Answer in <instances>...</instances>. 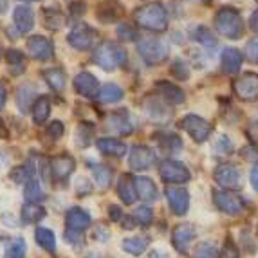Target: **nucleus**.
<instances>
[{"label": "nucleus", "instance_id": "obj_1", "mask_svg": "<svg viewBox=\"0 0 258 258\" xmlns=\"http://www.w3.org/2000/svg\"><path fill=\"white\" fill-rule=\"evenodd\" d=\"M138 26L143 29L155 31V33H163L168 27V13L163 4L159 2H150L145 4L143 8H139L134 15Z\"/></svg>", "mask_w": 258, "mask_h": 258}, {"label": "nucleus", "instance_id": "obj_2", "mask_svg": "<svg viewBox=\"0 0 258 258\" xmlns=\"http://www.w3.org/2000/svg\"><path fill=\"white\" fill-rule=\"evenodd\" d=\"M92 60H94V63L98 65V67L112 73V71H116L125 65L126 52H125V49L121 47V45H117V43L103 42L96 47L94 54H92Z\"/></svg>", "mask_w": 258, "mask_h": 258}, {"label": "nucleus", "instance_id": "obj_3", "mask_svg": "<svg viewBox=\"0 0 258 258\" xmlns=\"http://www.w3.org/2000/svg\"><path fill=\"white\" fill-rule=\"evenodd\" d=\"M138 52L148 65L163 63L170 54V45L159 36H143L138 40Z\"/></svg>", "mask_w": 258, "mask_h": 258}, {"label": "nucleus", "instance_id": "obj_4", "mask_svg": "<svg viewBox=\"0 0 258 258\" xmlns=\"http://www.w3.org/2000/svg\"><path fill=\"white\" fill-rule=\"evenodd\" d=\"M215 29L219 35L229 40H238L244 35V22L237 9L222 8L215 17Z\"/></svg>", "mask_w": 258, "mask_h": 258}, {"label": "nucleus", "instance_id": "obj_5", "mask_svg": "<svg viewBox=\"0 0 258 258\" xmlns=\"http://www.w3.org/2000/svg\"><path fill=\"white\" fill-rule=\"evenodd\" d=\"M159 173L161 179L164 182H170V184H182V182L189 181V170L179 161L173 159H164L159 164Z\"/></svg>", "mask_w": 258, "mask_h": 258}, {"label": "nucleus", "instance_id": "obj_6", "mask_svg": "<svg viewBox=\"0 0 258 258\" xmlns=\"http://www.w3.org/2000/svg\"><path fill=\"white\" fill-rule=\"evenodd\" d=\"M181 126L189 134V138L197 143L206 141L211 134V125L204 117L197 116V114H188V116L182 117Z\"/></svg>", "mask_w": 258, "mask_h": 258}, {"label": "nucleus", "instance_id": "obj_7", "mask_svg": "<svg viewBox=\"0 0 258 258\" xmlns=\"http://www.w3.org/2000/svg\"><path fill=\"white\" fill-rule=\"evenodd\" d=\"M27 52L33 60L49 61L54 56V47H52L51 40H47L42 35H33L27 40Z\"/></svg>", "mask_w": 258, "mask_h": 258}, {"label": "nucleus", "instance_id": "obj_8", "mask_svg": "<svg viewBox=\"0 0 258 258\" xmlns=\"http://www.w3.org/2000/svg\"><path fill=\"white\" fill-rule=\"evenodd\" d=\"M235 94L244 101H256L258 99V74L245 73L233 83Z\"/></svg>", "mask_w": 258, "mask_h": 258}, {"label": "nucleus", "instance_id": "obj_9", "mask_svg": "<svg viewBox=\"0 0 258 258\" xmlns=\"http://www.w3.org/2000/svg\"><path fill=\"white\" fill-rule=\"evenodd\" d=\"M67 42L73 45L78 51H87V49L92 47V43L96 42V31L91 26H85V24H80L76 26L67 36Z\"/></svg>", "mask_w": 258, "mask_h": 258}, {"label": "nucleus", "instance_id": "obj_10", "mask_svg": "<svg viewBox=\"0 0 258 258\" xmlns=\"http://www.w3.org/2000/svg\"><path fill=\"white\" fill-rule=\"evenodd\" d=\"M215 181L219 182L220 186H224V188L237 189L242 181L240 168H238L237 164H231V163L220 164V166H217V170H215Z\"/></svg>", "mask_w": 258, "mask_h": 258}, {"label": "nucleus", "instance_id": "obj_11", "mask_svg": "<svg viewBox=\"0 0 258 258\" xmlns=\"http://www.w3.org/2000/svg\"><path fill=\"white\" fill-rule=\"evenodd\" d=\"M154 163H155V154L148 147L138 145V147H134L132 150H130L128 166L132 168V170H136V172L148 170Z\"/></svg>", "mask_w": 258, "mask_h": 258}, {"label": "nucleus", "instance_id": "obj_12", "mask_svg": "<svg viewBox=\"0 0 258 258\" xmlns=\"http://www.w3.org/2000/svg\"><path fill=\"white\" fill-rule=\"evenodd\" d=\"M213 201H215L217 208L228 215H238L244 210V203L238 195L231 194V191H215L213 194Z\"/></svg>", "mask_w": 258, "mask_h": 258}, {"label": "nucleus", "instance_id": "obj_13", "mask_svg": "<svg viewBox=\"0 0 258 258\" xmlns=\"http://www.w3.org/2000/svg\"><path fill=\"white\" fill-rule=\"evenodd\" d=\"M164 194H166V199H168V203H170V208H172L173 213L179 217L186 215V211H188V208H189L188 191H186L184 188H173V186H170V188H166Z\"/></svg>", "mask_w": 258, "mask_h": 258}, {"label": "nucleus", "instance_id": "obj_14", "mask_svg": "<svg viewBox=\"0 0 258 258\" xmlns=\"http://www.w3.org/2000/svg\"><path fill=\"white\" fill-rule=\"evenodd\" d=\"M65 224H67V229L71 231L83 233L89 226H91V213L85 211L83 208H71L65 215Z\"/></svg>", "mask_w": 258, "mask_h": 258}, {"label": "nucleus", "instance_id": "obj_15", "mask_svg": "<svg viewBox=\"0 0 258 258\" xmlns=\"http://www.w3.org/2000/svg\"><path fill=\"white\" fill-rule=\"evenodd\" d=\"M74 89H76L78 94L85 96V98H94L99 92V82L94 74L83 71L74 78Z\"/></svg>", "mask_w": 258, "mask_h": 258}, {"label": "nucleus", "instance_id": "obj_16", "mask_svg": "<svg viewBox=\"0 0 258 258\" xmlns=\"http://www.w3.org/2000/svg\"><path fill=\"white\" fill-rule=\"evenodd\" d=\"M195 238V229L191 224H179L172 231V244L179 253L184 254L188 251L189 242Z\"/></svg>", "mask_w": 258, "mask_h": 258}, {"label": "nucleus", "instance_id": "obj_17", "mask_svg": "<svg viewBox=\"0 0 258 258\" xmlns=\"http://www.w3.org/2000/svg\"><path fill=\"white\" fill-rule=\"evenodd\" d=\"M13 24L17 26L18 35L29 33L35 27V13L27 6H18L13 11Z\"/></svg>", "mask_w": 258, "mask_h": 258}, {"label": "nucleus", "instance_id": "obj_18", "mask_svg": "<svg viewBox=\"0 0 258 258\" xmlns=\"http://www.w3.org/2000/svg\"><path fill=\"white\" fill-rule=\"evenodd\" d=\"M242 61H244L242 52L233 47L224 49L222 56H220V67L226 74H237L242 67Z\"/></svg>", "mask_w": 258, "mask_h": 258}, {"label": "nucleus", "instance_id": "obj_19", "mask_svg": "<svg viewBox=\"0 0 258 258\" xmlns=\"http://www.w3.org/2000/svg\"><path fill=\"white\" fill-rule=\"evenodd\" d=\"M143 108H145V112L148 114V117H150L152 121H155V123H166V121L170 119V108H168L161 99L148 98L147 101H145V105H143Z\"/></svg>", "mask_w": 258, "mask_h": 258}, {"label": "nucleus", "instance_id": "obj_20", "mask_svg": "<svg viewBox=\"0 0 258 258\" xmlns=\"http://www.w3.org/2000/svg\"><path fill=\"white\" fill-rule=\"evenodd\" d=\"M134 188H136V195L143 199L145 203H154L157 199V188H155V182L150 177H136Z\"/></svg>", "mask_w": 258, "mask_h": 258}, {"label": "nucleus", "instance_id": "obj_21", "mask_svg": "<svg viewBox=\"0 0 258 258\" xmlns=\"http://www.w3.org/2000/svg\"><path fill=\"white\" fill-rule=\"evenodd\" d=\"M107 126L110 130H114L116 134L119 136H130L134 132V125L130 117L126 116L125 110H119V112H114L107 121Z\"/></svg>", "mask_w": 258, "mask_h": 258}, {"label": "nucleus", "instance_id": "obj_22", "mask_svg": "<svg viewBox=\"0 0 258 258\" xmlns=\"http://www.w3.org/2000/svg\"><path fill=\"white\" fill-rule=\"evenodd\" d=\"M74 168H76L74 159H71V157H56L51 163V173L56 181L63 182L71 177V173L74 172Z\"/></svg>", "mask_w": 258, "mask_h": 258}, {"label": "nucleus", "instance_id": "obj_23", "mask_svg": "<svg viewBox=\"0 0 258 258\" xmlns=\"http://www.w3.org/2000/svg\"><path fill=\"white\" fill-rule=\"evenodd\" d=\"M96 147L101 154L112 155V157H123L126 154V145L116 138H101L96 141Z\"/></svg>", "mask_w": 258, "mask_h": 258}, {"label": "nucleus", "instance_id": "obj_24", "mask_svg": "<svg viewBox=\"0 0 258 258\" xmlns=\"http://www.w3.org/2000/svg\"><path fill=\"white\" fill-rule=\"evenodd\" d=\"M116 188H117V195H119V199L125 204H134V203H136L138 195H136V188H134V179L128 175V173H123V175H119Z\"/></svg>", "mask_w": 258, "mask_h": 258}, {"label": "nucleus", "instance_id": "obj_25", "mask_svg": "<svg viewBox=\"0 0 258 258\" xmlns=\"http://www.w3.org/2000/svg\"><path fill=\"white\" fill-rule=\"evenodd\" d=\"M155 87H157V92H159L161 98H163L164 101H168V103L181 105L182 101H184V92H182L179 87L173 85V83L159 82Z\"/></svg>", "mask_w": 258, "mask_h": 258}, {"label": "nucleus", "instance_id": "obj_26", "mask_svg": "<svg viewBox=\"0 0 258 258\" xmlns=\"http://www.w3.org/2000/svg\"><path fill=\"white\" fill-rule=\"evenodd\" d=\"M123 15V8H121L119 2L116 0H107L98 8V18L105 24H110V22H116L117 18Z\"/></svg>", "mask_w": 258, "mask_h": 258}, {"label": "nucleus", "instance_id": "obj_27", "mask_svg": "<svg viewBox=\"0 0 258 258\" xmlns=\"http://www.w3.org/2000/svg\"><path fill=\"white\" fill-rule=\"evenodd\" d=\"M31 114H33V121L36 125H43L47 121V117L51 116V101H49L47 96H40L33 101Z\"/></svg>", "mask_w": 258, "mask_h": 258}, {"label": "nucleus", "instance_id": "obj_28", "mask_svg": "<svg viewBox=\"0 0 258 258\" xmlns=\"http://www.w3.org/2000/svg\"><path fill=\"white\" fill-rule=\"evenodd\" d=\"M45 208L42 204H36V203H27L24 204L22 208V222L24 224H36L45 217Z\"/></svg>", "mask_w": 258, "mask_h": 258}, {"label": "nucleus", "instance_id": "obj_29", "mask_svg": "<svg viewBox=\"0 0 258 258\" xmlns=\"http://www.w3.org/2000/svg\"><path fill=\"white\" fill-rule=\"evenodd\" d=\"M35 240H36V244H38L42 249L47 251V253H54L56 251V237L49 228H42V226L36 228Z\"/></svg>", "mask_w": 258, "mask_h": 258}, {"label": "nucleus", "instance_id": "obj_30", "mask_svg": "<svg viewBox=\"0 0 258 258\" xmlns=\"http://www.w3.org/2000/svg\"><path fill=\"white\" fill-rule=\"evenodd\" d=\"M123 98V89L116 83H107V85L99 87L98 99L101 103H114V101H119Z\"/></svg>", "mask_w": 258, "mask_h": 258}, {"label": "nucleus", "instance_id": "obj_31", "mask_svg": "<svg viewBox=\"0 0 258 258\" xmlns=\"http://www.w3.org/2000/svg\"><path fill=\"white\" fill-rule=\"evenodd\" d=\"M36 99V91L33 85H22L17 92V105L22 112L29 110V105H33V101Z\"/></svg>", "mask_w": 258, "mask_h": 258}, {"label": "nucleus", "instance_id": "obj_32", "mask_svg": "<svg viewBox=\"0 0 258 258\" xmlns=\"http://www.w3.org/2000/svg\"><path fill=\"white\" fill-rule=\"evenodd\" d=\"M147 245H148V240L145 237H128L123 240L121 247H123L125 253L134 254V256H139V254L145 253Z\"/></svg>", "mask_w": 258, "mask_h": 258}, {"label": "nucleus", "instance_id": "obj_33", "mask_svg": "<svg viewBox=\"0 0 258 258\" xmlns=\"http://www.w3.org/2000/svg\"><path fill=\"white\" fill-rule=\"evenodd\" d=\"M91 172H92V175H94V181H96V184L99 186V188H108L110 186V182H112V173H110V170H108L105 164H101V163H92L91 164Z\"/></svg>", "mask_w": 258, "mask_h": 258}, {"label": "nucleus", "instance_id": "obj_34", "mask_svg": "<svg viewBox=\"0 0 258 258\" xmlns=\"http://www.w3.org/2000/svg\"><path fill=\"white\" fill-rule=\"evenodd\" d=\"M6 60H8L11 74H22L26 71V58H24V54L18 49H9L6 52Z\"/></svg>", "mask_w": 258, "mask_h": 258}, {"label": "nucleus", "instance_id": "obj_35", "mask_svg": "<svg viewBox=\"0 0 258 258\" xmlns=\"http://www.w3.org/2000/svg\"><path fill=\"white\" fill-rule=\"evenodd\" d=\"M43 80L47 82V85L54 91H63L65 83H67V78L61 73L60 69H47L43 71Z\"/></svg>", "mask_w": 258, "mask_h": 258}, {"label": "nucleus", "instance_id": "obj_36", "mask_svg": "<svg viewBox=\"0 0 258 258\" xmlns=\"http://www.w3.org/2000/svg\"><path fill=\"white\" fill-rule=\"evenodd\" d=\"M33 173H35V164H33V161H29V163L20 164V166L11 170V181L22 184V182H27L29 179H33Z\"/></svg>", "mask_w": 258, "mask_h": 258}, {"label": "nucleus", "instance_id": "obj_37", "mask_svg": "<svg viewBox=\"0 0 258 258\" xmlns=\"http://www.w3.org/2000/svg\"><path fill=\"white\" fill-rule=\"evenodd\" d=\"M24 197H26L27 203H36V204H38L40 201L43 199V189H42V186H40V182L35 181V179H29V181L26 182Z\"/></svg>", "mask_w": 258, "mask_h": 258}, {"label": "nucleus", "instance_id": "obj_38", "mask_svg": "<svg viewBox=\"0 0 258 258\" xmlns=\"http://www.w3.org/2000/svg\"><path fill=\"white\" fill-rule=\"evenodd\" d=\"M194 38L197 40V42L201 43L203 47H206V49H215L217 47L215 35H213L210 29H206V27H195Z\"/></svg>", "mask_w": 258, "mask_h": 258}, {"label": "nucleus", "instance_id": "obj_39", "mask_svg": "<svg viewBox=\"0 0 258 258\" xmlns=\"http://www.w3.org/2000/svg\"><path fill=\"white\" fill-rule=\"evenodd\" d=\"M42 18H43V26L51 31L60 29V27L63 26V17H61V13L56 11V9H45Z\"/></svg>", "mask_w": 258, "mask_h": 258}, {"label": "nucleus", "instance_id": "obj_40", "mask_svg": "<svg viewBox=\"0 0 258 258\" xmlns=\"http://www.w3.org/2000/svg\"><path fill=\"white\" fill-rule=\"evenodd\" d=\"M92 134H94V126L91 123H80L76 130V145L80 148L89 147V143L92 139Z\"/></svg>", "mask_w": 258, "mask_h": 258}, {"label": "nucleus", "instance_id": "obj_41", "mask_svg": "<svg viewBox=\"0 0 258 258\" xmlns=\"http://www.w3.org/2000/svg\"><path fill=\"white\" fill-rule=\"evenodd\" d=\"M26 253H27L26 240L18 237V238H15L8 247H6L4 258H26Z\"/></svg>", "mask_w": 258, "mask_h": 258}, {"label": "nucleus", "instance_id": "obj_42", "mask_svg": "<svg viewBox=\"0 0 258 258\" xmlns=\"http://www.w3.org/2000/svg\"><path fill=\"white\" fill-rule=\"evenodd\" d=\"M132 219L138 224H141V226H150L152 220H154V213H152V210L148 206H139L138 210L134 211Z\"/></svg>", "mask_w": 258, "mask_h": 258}, {"label": "nucleus", "instance_id": "obj_43", "mask_svg": "<svg viewBox=\"0 0 258 258\" xmlns=\"http://www.w3.org/2000/svg\"><path fill=\"white\" fill-rule=\"evenodd\" d=\"M213 152L215 154H220V155H228L233 152V143L229 138L226 136H217L215 143H213Z\"/></svg>", "mask_w": 258, "mask_h": 258}, {"label": "nucleus", "instance_id": "obj_44", "mask_svg": "<svg viewBox=\"0 0 258 258\" xmlns=\"http://www.w3.org/2000/svg\"><path fill=\"white\" fill-rule=\"evenodd\" d=\"M159 145L164 148V150H170V152H177L181 150V139L177 138V136H173V134H164V136H161L159 138Z\"/></svg>", "mask_w": 258, "mask_h": 258}, {"label": "nucleus", "instance_id": "obj_45", "mask_svg": "<svg viewBox=\"0 0 258 258\" xmlns=\"http://www.w3.org/2000/svg\"><path fill=\"white\" fill-rule=\"evenodd\" d=\"M195 258H219V254H217L215 245L210 244V242H204L195 249Z\"/></svg>", "mask_w": 258, "mask_h": 258}, {"label": "nucleus", "instance_id": "obj_46", "mask_svg": "<svg viewBox=\"0 0 258 258\" xmlns=\"http://www.w3.org/2000/svg\"><path fill=\"white\" fill-rule=\"evenodd\" d=\"M172 73L175 74L179 80H188L189 78V71H188V63L184 60H175L172 65Z\"/></svg>", "mask_w": 258, "mask_h": 258}, {"label": "nucleus", "instance_id": "obj_47", "mask_svg": "<svg viewBox=\"0 0 258 258\" xmlns=\"http://www.w3.org/2000/svg\"><path fill=\"white\" fill-rule=\"evenodd\" d=\"M245 58L253 61V63H258V36L247 42V45H245Z\"/></svg>", "mask_w": 258, "mask_h": 258}, {"label": "nucleus", "instance_id": "obj_48", "mask_svg": "<svg viewBox=\"0 0 258 258\" xmlns=\"http://www.w3.org/2000/svg\"><path fill=\"white\" fill-rule=\"evenodd\" d=\"M47 134L51 136L52 139H60L61 136L65 134V126L61 121H52L51 125L47 126Z\"/></svg>", "mask_w": 258, "mask_h": 258}, {"label": "nucleus", "instance_id": "obj_49", "mask_svg": "<svg viewBox=\"0 0 258 258\" xmlns=\"http://www.w3.org/2000/svg\"><path fill=\"white\" fill-rule=\"evenodd\" d=\"M219 258H238V249L237 245L233 244L231 240H226L222 247V253L219 254Z\"/></svg>", "mask_w": 258, "mask_h": 258}, {"label": "nucleus", "instance_id": "obj_50", "mask_svg": "<svg viewBox=\"0 0 258 258\" xmlns=\"http://www.w3.org/2000/svg\"><path fill=\"white\" fill-rule=\"evenodd\" d=\"M69 11L73 17H82L83 13H85V4H83L82 0H78V2H73V4L69 6Z\"/></svg>", "mask_w": 258, "mask_h": 258}, {"label": "nucleus", "instance_id": "obj_51", "mask_svg": "<svg viewBox=\"0 0 258 258\" xmlns=\"http://www.w3.org/2000/svg\"><path fill=\"white\" fill-rule=\"evenodd\" d=\"M65 240L69 242V244H73V245H80V244H82V233L67 229V233H65Z\"/></svg>", "mask_w": 258, "mask_h": 258}, {"label": "nucleus", "instance_id": "obj_52", "mask_svg": "<svg viewBox=\"0 0 258 258\" xmlns=\"http://www.w3.org/2000/svg\"><path fill=\"white\" fill-rule=\"evenodd\" d=\"M117 33H119L121 38H125V40H134V38H136L134 31H130L128 26H121L119 29H117Z\"/></svg>", "mask_w": 258, "mask_h": 258}, {"label": "nucleus", "instance_id": "obj_53", "mask_svg": "<svg viewBox=\"0 0 258 258\" xmlns=\"http://www.w3.org/2000/svg\"><path fill=\"white\" fill-rule=\"evenodd\" d=\"M108 217H110L112 220H117L119 222L123 217H121V208L119 206H116V204H112L110 208H108Z\"/></svg>", "mask_w": 258, "mask_h": 258}, {"label": "nucleus", "instance_id": "obj_54", "mask_svg": "<svg viewBox=\"0 0 258 258\" xmlns=\"http://www.w3.org/2000/svg\"><path fill=\"white\" fill-rule=\"evenodd\" d=\"M251 184H253V188L258 191V164H254L253 172H251Z\"/></svg>", "mask_w": 258, "mask_h": 258}, {"label": "nucleus", "instance_id": "obj_55", "mask_svg": "<svg viewBox=\"0 0 258 258\" xmlns=\"http://www.w3.org/2000/svg\"><path fill=\"white\" fill-rule=\"evenodd\" d=\"M6 98H8V92H6L4 85L0 83V110L4 108V105H6Z\"/></svg>", "mask_w": 258, "mask_h": 258}, {"label": "nucleus", "instance_id": "obj_56", "mask_svg": "<svg viewBox=\"0 0 258 258\" xmlns=\"http://www.w3.org/2000/svg\"><path fill=\"white\" fill-rule=\"evenodd\" d=\"M9 136L8 132V126H6V123L2 119H0V139H6Z\"/></svg>", "mask_w": 258, "mask_h": 258}, {"label": "nucleus", "instance_id": "obj_57", "mask_svg": "<svg viewBox=\"0 0 258 258\" xmlns=\"http://www.w3.org/2000/svg\"><path fill=\"white\" fill-rule=\"evenodd\" d=\"M249 24H251V29L256 31V33H258V11H254V13H253V17H251Z\"/></svg>", "mask_w": 258, "mask_h": 258}, {"label": "nucleus", "instance_id": "obj_58", "mask_svg": "<svg viewBox=\"0 0 258 258\" xmlns=\"http://www.w3.org/2000/svg\"><path fill=\"white\" fill-rule=\"evenodd\" d=\"M8 6H9V0H0V15H4L8 11Z\"/></svg>", "mask_w": 258, "mask_h": 258}, {"label": "nucleus", "instance_id": "obj_59", "mask_svg": "<svg viewBox=\"0 0 258 258\" xmlns=\"http://www.w3.org/2000/svg\"><path fill=\"white\" fill-rule=\"evenodd\" d=\"M150 258H168L166 253H159V251H154V253L150 254Z\"/></svg>", "mask_w": 258, "mask_h": 258}, {"label": "nucleus", "instance_id": "obj_60", "mask_svg": "<svg viewBox=\"0 0 258 258\" xmlns=\"http://www.w3.org/2000/svg\"><path fill=\"white\" fill-rule=\"evenodd\" d=\"M6 163H8V159H6V155H4V152H0V170L6 166Z\"/></svg>", "mask_w": 258, "mask_h": 258}, {"label": "nucleus", "instance_id": "obj_61", "mask_svg": "<svg viewBox=\"0 0 258 258\" xmlns=\"http://www.w3.org/2000/svg\"><path fill=\"white\" fill-rule=\"evenodd\" d=\"M20 2H38V0H20Z\"/></svg>", "mask_w": 258, "mask_h": 258}, {"label": "nucleus", "instance_id": "obj_62", "mask_svg": "<svg viewBox=\"0 0 258 258\" xmlns=\"http://www.w3.org/2000/svg\"><path fill=\"white\" fill-rule=\"evenodd\" d=\"M0 58H2V47H0Z\"/></svg>", "mask_w": 258, "mask_h": 258}, {"label": "nucleus", "instance_id": "obj_63", "mask_svg": "<svg viewBox=\"0 0 258 258\" xmlns=\"http://www.w3.org/2000/svg\"><path fill=\"white\" fill-rule=\"evenodd\" d=\"M256 121H258V116H256Z\"/></svg>", "mask_w": 258, "mask_h": 258}]
</instances>
